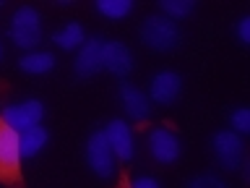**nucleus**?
<instances>
[{"mask_svg": "<svg viewBox=\"0 0 250 188\" xmlns=\"http://www.w3.org/2000/svg\"><path fill=\"white\" fill-rule=\"evenodd\" d=\"M188 188H227V186H224V180H219L216 175H198L188 183Z\"/></svg>", "mask_w": 250, "mask_h": 188, "instance_id": "obj_19", "label": "nucleus"}, {"mask_svg": "<svg viewBox=\"0 0 250 188\" xmlns=\"http://www.w3.org/2000/svg\"><path fill=\"white\" fill-rule=\"evenodd\" d=\"M97 11L107 19H125L133 11L130 0H97Z\"/></svg>", "mask_w": 250, "mask_h": 188, "instance_id": "obj_16", "label": "nucleus"}, {"mask_svg": "<svg viewBox=\"0 0 250 188\" xmlns=\"http://www.w3.org/2000/svg\"><path fill=\"white\" fill-rule=\"evenodd\" d=\"M86 162H89V167L94 170V175H99V178H109V175H112L115 154H112V149H109L104 128L94 131L89 136V141H86Z\"/></svg>", "mask_w": 250, "mask_h": 188, "instance_id": "obj_4", "label": "nucleus"}, {"mask_svg": "<svg viewBox=\"0 0 250 188\" xmlns=\"http://www.w3.org/2000/svg\"><path fill=\"white\" fill-rule=\"evenodd\" d=\"M11 39L21 50H31L42 39V19L31 5H21L11 19Z\"/></svg>", "mask_w": 250, "mask_h": 188, "instance_id": "obj_3", "label": "nucleus"}, {"mask_svg": "<svg viewBox=\"0 0 250 188\" xmlns=\"http://www.w3.org/2000/svg\"><path fill=\"white\" fill-rule=\"evenodd\" d=\"M0 58H3V50H0Z\"/></svg>", "mask_w": 250, "mask_h": 188, "instance_id": "obj_23", "label": "nucleus"}, {"mask_svg": "<svg viewBox=\"0 0 250 188\" xmlns=\"http://www.w3.org/2000/svg\"><path fill=\"white\" fill-rule=\"evenodd\" d=\"M237 34H240V42L248 45L250 42V16H242L240 24H237Z\"/></svg>", "mask_w": 250, "mask_h": 188, "instance_id": "obj_20", "label": "nucleus"}, {"mask_svg": "<svg viewBox=\"0 0 250 188\" xmlns=\"http://www.w3.org/2000/svg\"><path fill=\"white\" fill-rule=\"evenodd\" d=\"M47 128H42V123L34 125V128H26L19 133V149H21V160L23 157H37L47 144Z\"/></svg>", "mask_w": 250, "mask_h": 188, "instance_id": "obj_13", "label": "nucleus"}, {"mask_svg": "<svg viewBox=\"0 0 250 188\" xmlns=\"http://www.w3.org/2000/svg\"><path fill=\"white\" fill-rule=\"evenodd\" d=\"M104 136L109 141V149H112V154H117L123 162H130L133 160V133H130V125L120 120V118H115V120L107 123L104 128Z\"/></svg>", "mask_w": 250, "mask_h": 188, "instance_id": "obj_9", "label": "nucleus"}, {"mask_svg": "<svg viewBox=\"0 0 250 188\" xmlns=\"http://www.w3.org/2000/svg\"><path fill=\"white\" fill-rule=\"evenodd\" d=\"M117 94H120V102H123L125 113H128L133 120H144V118H148V110H151V107H148L146 94L141 92L138 86L123 81L120 89H117Z\"/></svg>", "mask_w": 250, "mask_h": 188, "instance_id": "obj_12", "label": "nucleus"}, {"mask_svg": "<svg viewBox=\"0 0 250 188\" xmlns=\"http://www.w3.org/2000/svg\"><path fill=\"white\" fill-rule=\"evenodd\" d=\"M0 118H3L13 131L21 133V131L34 128V125L42 123L44 105L39 99H23V102H19V105H8L3 113H0Z\"/></svg>", "mask_w": 250, "mask_h": 188, "instance_id": "obj_6", "label": "nucleus"}, {"mask_svg": "<svg viewBox=\"0 0 250 188\" xmlns=\"http://www.w3.org/2000/svg\"><path fill=\"white\" fill-rule=\"evenodd\" d=\"M211 146H214V154L222 167L227 170H237L242 162H245V146H242L240 133L234 131H216L214 139H211Z\"/></svg>", "mask_w": 250, "mask_h": 188, "instance_id": "obj_5", "label": "nucleus"}, {"mask_svg": "<svg viewBox=\"0 0 250 188\" xmlns=\"http://www.w3.org/2000/svg\"><path fill=\"white\" fill-rule=\"evenodd\" d=\"M130 188H159V183L154 178H136L130 180Z\"/></svg>", "mask_w": 250, "mask_h": 188, "instance_id": "obj_21", "label": "nucleus"}, {"mask_svg": "<svg viewBox=\"0 0 250 188\" xmlns=\"http://www.w3.org/2000/svg\"><path fill=\"white\" fill-rule=\"evenodd\" d=\"M232 125H234V133H248L250 131V110L248 107H237L232 113Z\"/></svg>", "mask_w": 250, "mask_h": 188, "instance_id": "obj_18", "label": "nucleus"}, {"mask_svg": "<svg viewBox=\"0 0 250 188\" xmlns=\"http://www.w3.org/2000/svg\"><path fill=\"white\" fill-rule=\"evenodd\" d=\"M102 70V42L99 39H89L81 45V50L76 55V76L91 78Z\"/></svg>", "mask_w": 250, "mask_h": 188, "instance_id": "obj_11", "label": "nucleus"}, {"mask_svg": "<svg viewBox=\"0 0 250 188\" xmlns=\"http://www.w3.org/2000/svg\"><path fill=\"white\" fill-rule=\"evenodd\" d=\"M102 68H107L115 76H128L133 70V55L123 42H102Z\"/></svg>", "mask_w": 250, "mask_h": 188, "instance_id": "obj_7", "label": "nucleus"}, {"mask_svg": "<svg viewBox=\"0 0 250 188\" xmlns=\"http://www.w3.org/2000/svg\"><path fill=\"white\" fill-rule=\"evenodd\" d=\"M162 11H164V16L167 19H185V16H190L193 11H195V3L193 0H162Z\"/></svg>", "mask_w": 250, "mask_h": 188, "instance_id": "obj_17", "label": "nucleus"}, {"mask_svg": "<svg viewBox=\"0 0 250 188\" xmlns=\"http://www.w3.org/2000/svg\"><path fill=\"white\" fill-rule=\"evenodd\" d=\"M180 89H183V78L175 70H159L151 78V99L159 102V105H172L180 97Z\"/></svg>", "mask_w": 250, "mask_h": 188, "instance_id": "obj_10", "label": "nucleus"}, {"mask_svg": "<svg viewBox=\"0 0 250 188\" xmlns=\"http://www.w3.org/2000/svg\"><path fill=\"white\" fill-rule=\"evenodd\" d=\"M0 183H21V149L19 131L0 118Z\"/></svg>", "mask_w": 250, "mask_h": 188, "instance_id": "obj_2", "label": "nucleus"}, {"mask_svg": "<svg viewBox=\"0 0 250 188\" xmlns=\"http://www.w3.org/2000/svg\"><path fill=\"white\" fill-rule=\"evenodd\" d=\"M19 68L23 73H34V76L50 73L55 68V55L52 52H29L19 60Z\"/></svg>", "mask_w": 250, "mask_h": 188, "instance_id": "obj_14", "label": "nucleus"}, {"mask_svg": "<svg viewBox=\"0 0 250 188\" xmlns=\"http://www.w3.org/2000/svg\"><path fill=\"white\" fill-rule=\"evenodd\" d=\"M117 188H130V178H128V175H123V178H120V183H117Z\"/></svg>", "mask_w": 250, "mask_h": 188, "instance_id": "obj_22", "label": "nucleus"}, {"mask_svg": "<svg viewBox=\"0 0 250 188\" xmlns=\"http://www.w3.org/2000/svg\"><path fill=\"white\" fill-rule=\"evenodd\" d=\"M148 149L156 162L169 164L180 157V139L169 128H154L148 133Z\"/></svg>", "mask_w": 250, "mask_h": 188, "instance_id": "obj_8", "label": "nucleus"}, {"mask_svg": "<svg viewBox=\"0 0 250 188\" xmlns=\"http://www.w3.org/2000/svg\"><path fill=\"white\" fill-rule=\"evenodd\" d=\"M52 42L58 45V47H62V50H73V47L83 45V29H81V24H76V21L65 24L60 31H55V34H52Z\"/></svg>", "mask_w": 250, "mask_h": 188, "instance_id": "obj_15", "label": "nucleus"}, {"mask_svg": "<svg viewBox=\"0 0 250 188\" xmlns=\"http://www.w3.org/2000/svg\"><path fill=\"white\" fill-rule=\"evenodd\" d=\"M141 39L156 52H169L180 45V26L164 13L146 16L141 24Z\"/></svg>", "mask_w": 250, "mask_h": 188, "instance_id": "obj_1", "label": "nucleus"}]
</instances>
